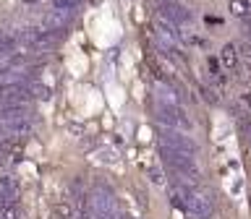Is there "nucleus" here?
<instances>
[{
    "mask_svg": "<svg viewBox=\"0 0 251 219\" xmlns=\"http://www.w3.org/2000/svg\"><path fill=\"white\" fill-rule=\"evenodd\" d=\"M162 159H165V164H168V170L183 185H199L201 172H199V164H196V156L183 154V152H173V149L162 146Z\"/></svg>",
    "mask_w": 251,
    "mask_h": 219,
    "instance_id": "nucleus-1",
    "label": "nucleus"
},
{
    "mask_svg": "<svg viewBox=\"0 0 251 219\" xmlns=\"http://www.w3.org/2000/svg\"><path fill=\"white\" fill-rule=\"evenodd\" d=\"M154 112H157V120L165 128H178V131H191V120L188 115L183 112V105H168V102H160L154 99Z\"/></svg>",
    "mask_w": 251,
    "mask_h": 219,
    "instance_id": "nucleus-2",
    "label": "nucleus"
},
{
    "mask_svg": "<svg viewBox=\"0 0 251 219\" xmlns=\"http://www.w3.org/2000/svg\"><path fill=\"white\" fill-rule=\"evenodd\" d=\"M215 209V198L209 191H204L199 185H188V196H186V206L183 211L188 217H209Z\"/></svg>",
    "mask_w": 251,
    "mask_h": 219,
    "instance_id": "nucleus-3",
    "label": "nucleus"
},
{
    "mask_svg": "<svg viewBox=\"0 0 251 219\" xmlns=\"http://www.w3.org/2000/svg\"><path fill=\"white\" fill-rule=\"evenodd\" d=\"M160 144L165 149H173V152H183V154H191L196 156V152H199V146H196V141L188 136L186 131H178V128H165L160 131Z\"/></svg>",
    "mask_w": 251,
    "mask_h": 219,
    "instance_id": "nucleus-4",
    "label": "nucleus"
},
{
    "mask_svg": "<svg viewBox=\"0 0 251 219\" xmlns=\"http://www.w3.org/2000/svg\"><path fill=\"white\" fill-rule=\"evenodd\" d=\"M157 16L170 23H176V26H183V23H191V11L178 3V0H160L157 3Z\"/></svg>",
    "mask_w": 251,
    "mask_h": 219,
    "instance_id": "nucleus-5",
    "label": "nucleus"
},
{
    "mask_svg": "<svg viewBox=\"0 0 251 219\" xmlns=\"http://www.w3.org/2000/svg\"><path fill=\"white\" fill-rule=\"evenodd\" d=\"M220 63H223L227 70L238 68V50H235V44H225L223 47V52H220Z\"/></svg>",
    "mask_w": 251,
    "mask_h": 219,
    "instance_id": "nucleus-6",
    "label": "nucleus"
},
{
    "mask_svg": "<svg viewBox=\"0 0 251 219\" xmlns=\"http://www.w3.org/2000/svg\"><path fill=\"white\" fill-rule=\"evenodd\" d=\"M227 8H230V13L235 19H243V21L251 19V0H230Z\"/></svg>",
    "mask_w": 251,
    "mask_h": 219,
    "instance_id": "nucleus-7",
    "label": "nucleus"
},
{
    "mask_svg": "<svg viewBox=\"0 0 251 219\" xmlns=\"http://www.w3.org/2000/svg\"><path fill=\"white\" fill-rule=\"evenodd\" d=\"M227 191H230L233 198H238V196H243V177L238 172V164L233 162V177H227Z\"/></svg>",
    "mask_w": 251,
    "mask_h": 219,
    "instance_id": "nucleus-8",
    "label": "nucleus"
},
{
    "mask_svg": "<svg viewBox=\"0 0 251 219\" xmlns=\"http://www.w3.org/2000/svg\"><path fill=\"white\" fill-rule=\"evenodd\" d=\"M81 5V0H52V11H66L74 16L76 8Z\"/></svg>",
    "mask_w": 251,
    "mask_h": 219,
    "instance_id": "nucleus-9",
    "label": "nucleus"
},
{
    "mask_svg": "<svg viewBox=\"0 0 251 219\" xmlns=\"http://www.w3.org/2000/svg\"><path fill=\"white\" fill-rule=\"evenodd\" d=\"M55 217L58 219H76V209L71 206V203H60V206L55 209Z\"/></svg>",
    "mask_w": 251,
    "mask_h": 219,
    "instance_id": "nucleus-10",
    "label": "nucleus"
},
{
    "mask_svg": "<svg viewBox=\"0 0 251 219\" xmlns=\"http://www.w3.org/2000/svg\"><path fill=\"white\" fill-rule=\"evenodd\" d=\"M97 159H100V162H107V164H118V154L113 152V149H100V152H97Z\"/></svg>",
    "mask_w": 251,
    "mask_h": 219,
    "instance_id": "nucleus-11",
    "label": "nucleus"
},
{
    "mask_svg": "<svg viewBox=\"0 0 251 219\" xmlns=\"http://www.w3.org/2000/svg\"><path fill=\"white\" fill-rule=\"evenodd\" d=\"M149 177H152L154 185H165V177H162V170H160V167H152V170H149Z\"/></svg>",
    "mask_w": 251,
    "mask_h": 219,
    "instance_id": "nucleus-12",
    "label": "nucleus"
},
{
    "mask_svg": "<svg viewBox=\"0 0 251 219\" xmlns=\"http://www.w3.org/2000/svg\"><path fill=\"white\" fill-rule=\"evenodd\" d=\"M201 94H204V99H207V102H217L220 97H217V89H215V86H204V89H201Z\"/></svg>",
    "mask_w": 251,
    "mask_h": 219,
    "instance_id": "nucleus-13",
    "label": "nucleus"
},
{
    "mask_svg": "<svg viewBox=\"0 0 251 219\" xmlns=\"http://www.w3.org/2000/svg\"><path fill=\"white\" fill-rule=\"evenodd\" d=\"M191 219H209V217H191Z\"/></svg>",
    "mask_w": 251,
    "mask_h": 219,
    "instance_id": "nucleus-14",
    "label": "nucleus"
},
{
    "mask_svg": "<svg viewBox=\"0 0 251 219\" xmlns=\"http://www.w3.org/2000/svg\"><path fill=\"white\" fill-rule=\"evenodd\" d=\"M249 141H251V131H249Z\"/></svg>",
    "mask_w": 251,
    "mask_h": 219,
    "instance_id": "nucleus-15",
    "label": "nucleus"
}]
</instances>
